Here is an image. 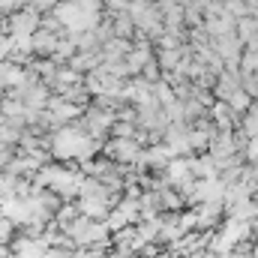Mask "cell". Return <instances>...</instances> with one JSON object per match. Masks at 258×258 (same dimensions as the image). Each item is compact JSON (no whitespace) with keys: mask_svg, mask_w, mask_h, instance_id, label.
<instances>
[{"mask_svg":"<svg viewBox=\"0 0 258 258\" xmlns=\"http://www.w3.org/2000/svg\"><path fill=\"white\" fill-rule=\"evenodd\" d=\"M189 258H201V252H198V255H189Z\"/></svg>","mask_w":258,"mask_h":258,"instance_id":"5","label":"cell"},{"mask_svg":"<svg viewBox=\"0 0 258 258\" xmlns=\"http://www.w3.org/2000/svg\"><path fill=\"white\" fill-rule=\"evenodd\" d=\"M18 255L21 258H42L45 255V243L42 240H36V243L33 240H21L18 243Z\"/></svg>","mask_w":258,"mask_h":258,"instance_id":"2","label":"cell"},{"mask_svg":"<svg viewBox=\"0 0 258 258\" xmlns=\"http://www.w3.org/2000/svg\"><path fill=\"white\" fill-rule=\"evenodd\" d=\"M111 150H117V153H114V156H117V159H123V162H135V159H138V153H141V147H138V144H135V141H114V144H111Z\"/></svg>","mask_w":258,"mask_h":258,"instance_id":"1","label":"cell"},{"mask_svg":"<svg viewBox=\"0 0 258 258\" xmlns=\"http://www.w3.org/2000/svg\"><path fill=\"white\" fill-rule=\"evenodd\" d=\"M9 228H12V225H9V222H0V240H3V237H6V231H9Z\"/></svg>","mask_w":258,"mask_h":258,"instance_id":"3","label":"cell"},{"mask_svg":"<svg viewBox=\"0 0 258 258\" xmlns=\"http://www.w3.org/2000/svg\"><path fill=\"white\" fill-rule=\"evenodd\" d=\"M0 258H6V252H3V246H0Z\"/></svg>","mask_w":258,"mask_h":258,"instance_id":"4","label":"cell"}]
</instances>
